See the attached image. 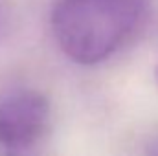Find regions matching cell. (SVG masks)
Here are the masks:
<instances>
[{"label":"cell","instance_id":"obj_3","mask_svg":"<svg viewBox=\"0 0 158 156\" xmlns=\"http://www.w3.org/2000/svg\"><path fill=\"white\" fill-rule=\"evenodd\" d=\"M155 76H156V81H158V66H156V72H155Z\"/></svg>","mask_w":158,"mask_h":156},{"label":"cell","instance_id":"obj_1","mask_svg":"<svg viewBox=\"0 0 158 156\" xmlns=\"http://www.w3.org/2000/svg\"><path fill=\"white\" fill-rule=\"evenodd\" d=\"M147 7L149 0H59L52 11V31L74 63L98 64L138 31Z\"/></svg>","mask_w":158,"mask_h":156},{"label":"cell","instance_id":"obj_2","mask_svg":"<svg viewBox=\"0 0 158 156\" xmlns=\"http://www.w3.org/2000/svg\"><path fill=\"white\" fill-rule=\"evenodd\" d=\"M50 105L35 90H20L0 101V145L26 149L48 129Z\"/></svg>","mask_w":158,"mask_h":156}]
</instances>
